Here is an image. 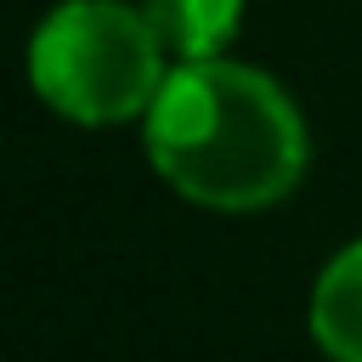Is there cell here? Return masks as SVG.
<instances>
[{
    "label": "cell",
    "instance_id": "3",
    "mask_svg": "<svg viewBox=\"0 0 362 362\" xmlns=\"http://www.w3.org/2000/svg\"><path fill=\"white\" fill-rule=\"evenodd\" d=\"M311 334L334 362H362V243L334 255L311 288Z\"/></svg>",
    "mask_w": 362,
    "mask_h": 362
},
{
    "label": "cell",
    "instance_id": "2",
    "mask_svg": "<svg viewBox=\"0 0 362 362\" xmlns=\"http://www.w3.org/2000/svg\"><path fill=\"white\" fill-rule=\"evenodd\" d=\"M164 40L153 34L147 11L119 0H68L57 6L28 51L34 90L79 119V124H119L158 102L164 90Z\"/></svg>",
    "mask_w": 362,
    "mask_h": 362
},
{
    "label": "cell",
    "instance_id": "4",
    "mask_svg": "<svg viewBox=\"0 0 362 362\" xmlns=\"http://www.w3.org/2000/svg\"><path fill=\"white\" fill-rule=\"evenodd\" d=\"M141 11L175 62H209L232 40L243 0H147Z\"/></svg>",
    "mask_w": 362,
    "mask_h": 362
},
{
    "label": "cell",
    "instance_id": "1",
    "mask_svg": "<svg viewBox=\"0 0 362 362\" xmlns=\"http://www.w3.org/2000/svg\"><path fill=\"white\" fill-rule=\"evenodd\" d=\"M147 153L158 175L204 209H266L305 170L294 102L255 68L181 62L147 107Z\"/></svg>",
    "mask_w": 362,
    "mask_h": 362
}]
</instances>
